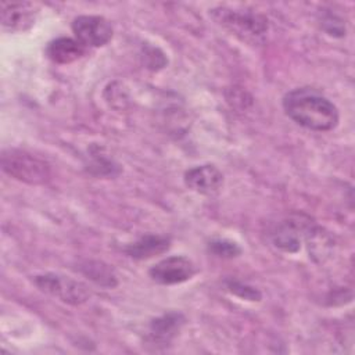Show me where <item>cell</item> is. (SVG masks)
I'll return each instance as SVG.
<instances>
[{
  "instance_id": "cell-1",
  "label": "cell",
  "mask_w": 355,
  "mask_h": 355,
  "mask_svg": "<svg viewBox=\"0 0 355 355\" xmlns=\"http://www.w3.org/2000/svg\"><path fill=\"white\" fill-rule=\"evenodd\" d=\"M283 110L295 123L316 132H327L338 123L337 107L313 87H297L283 97Z\"/></svg>"
},
{
  "instance_id": "cell-2",
  "label": "cell",
  "mask_w": 355,
  "mask_h": 355,
  "mask_svg": "<svg viewBox=\"0 0 355 355\" xmlns=\"http://www.w3.org/2000/svg\"><path fill=\"white\" fill-rule=\"evenodd\" d=\"M1 168L8 176L28 184H44L51 176L50 165L44 159L19 148L3 151Z\"/></svg>"
},
{
  "instance_id": "cell-3",
  "label": "cell",
  "mask_w": 355,
  "mask_h": 355,
  "mask_svg": "<svg viewBox=\"0 0 355 355\" xmlns=\"http://www.w3.org/2000/svg\"><path fill=\"white\" fill-rule=\"evenodd\" d=\"M211 15L216 24L245 42H258L268 31L266 18L254 11L218 7L211 11Z\"/></svg>"
},
{
  "instance_id": "cell-4",
  "label": "cell",
  "mask_w": 355,
  "mask_h": 355,
  "mask_svg": "<svg viewBox=\"0 0 355 355\" xmlns=\"http://www.w3.org/2000/svg\"><path fill=\"white\" fill-rule=\"evenodd\" d=\"M33 283L49 295L71 305L83 304L90 297V290L85 283L58 273L37 275Z\"/></svg>"
},
{
  "instance_id": "cell-5",
  "label": "cell",
  "mask_w": 355,
  "mask_h": 355,
  "mask_svg": "<svg viewBox=\"0 0 355 355\" xmlns=\"http://www.w3.org/2000/svg\"><path fill=\"white\" fill-rule=\"evenodd\" d=\"M75 39L85 47H101L112 39V26L108 19L100 15H79L72 21Z\"/></svg>"
},
{
  "instance_id": "cell-6",
  "label": "cell",
  "mask_w": 355,
  "mask_h": 355,
  "mask_svg": "<svg viewBox=\"0 0 355 355\" xmlns=\"http://www.w3.org/2000/svg\"><path fill=\"white\" fill-rule=\"evenodd\" d=\"M196 273V266L187 257L172 255L161 259L148 270L150 277L164 286L179 284L190 280Z\"/></svg>"
},
{
  "instance_id": "cell-7",
  "label": "cell",
  "mask_w": 355,
  "mask_h": 355,
  "mask_svg": "<svg viewBox=\"0 0 355 355\" xmlns=\"http://www.w3.org/2000/svg\"><path fill=\"white\" fill-rule=\"evenodd\" d=\"M312 230L311 222L304 216H294L283 220L277 225L276 230L272 234V241L276 248L294 254L300 251L301 241L304 237H308Z\"/></svg>"
},
{
  "instance_id": "cell-8",
  "label": "cell",
  "mask_w": 355,
  "mask_h": 355,
  "mask_svg": "<svg viewBox=\"0 0 355 355\" xmlns=\"http://www.w3.org/2000/svg\"><path fill=\"white\" fill-rule=\"evenodd\" d=\"M184 183L198 194H214L223 184V173L212 164L197 165L186 171Z\"/></svg>"
},
{
  "instance_id": "cell-9",
  "label": "cell",
  "mask_w": 355,
  "mask_h": 355,
  "mask_svg": "<svg viewBox=\"0 0 355 355\" xmlns=\"http://www.w3.org/2000/svg\"><path fill=\"white\" fill-rule=\"evenodd\" d=\"M37 15V8L33 3H3L1 4V25L10 32H25L33 26Z\"/></svg>"
},
{
  "instance_id": "cell-10",
  "label": "cell",
  "mask_w": 355,
  "mask_h": 355,
  "mask_svg": "<svg viewBox=\"0 0 355 355\" xmlns=\"http://www.w3.org/2000/svg\"><path fill=\"white\" fill-rule=\"evenodd\" d=\"M86 53V47L72 37H57L46 47V55L55 64H71Z\"/></svg>"
},
{
  "instance_id": "cell-11",
  "label": "cell",
  "mask_w": 355,
  "mask_h": 355,
  "mask_svg": "<svg viewBox=\"0 0 355 355\" xmlns=\"http://www.w3.org/2000/svg\"><path fill=\"white\" fill-rule=\"evenodd\" d=\"M171 245V240L161 234H144L139 240L125 247V252L135 259H147L165 252Z\"/></svg>"
},
{
  "instance_id": "cell-12",
  "label": "cell",
  "mask_w": 355,
  "mask_h": 355,
  "mask_svg": "<svg viewBox=\"0 0 355 355\" xmlns=\"http://www.w3.org/2000/svg\"><path fill=\"white\" fill-rule=\"evenodd\" d=\"M184 318L179 312H168L150 323V337L155 343L168 344L180 330Z\"/></svg>"
},
{
  "instance_id": "cell-13",
  "label": "cell",
  "mask_w": 355,
  "mask_h": 355,
  "mask_svg": "<svg viewBox=\"0 0 355 355\" xmlns=\"http://www.w3.org/2000/svg\"><path fill=\"white\" fill-rule=\"evenodd\" d=\"M82 270L89 279L103 287H115L116 286V276L114 275L112 269L103 263V262H87L86 266H82Z\"/></svg>"
},
{
  "instance_id": "cell-14",
  "label": "cell",
  "mask_w": 355,
  "mask_h": 355,
  "mask_svg": "<svg viewBox=\"0 0 355 355\" xmlns=\"http://www.w3.org/2000/svg\"><path fill=\"white\" fill-rule=\"evenodd\" d=\"M208 251L219 258H234L241 254V248L230 240L215 239L208 243Z\"/></svg>"
},
{
  "instance_id": "cell-15",
  "label": "cell",
  "mask_w": 355,
  "mask_h": 355,
  "mask_svg": "<svg viewBox=\"0 0 355 355\" xmlns=\"http://www.w3.org/2000/svg\"><path fill=\"white\" fill-rule=\"evenodd\" d=\"M226 287L232 294L237 295L239 298L247 300V301H259L262 298L259 290H257L255 287H252L247 283L239 282V280H227Z\"/></svg>"
},
{
  "instance_id": "cell-16",
  "label": "cell",
  "mask_w": 355,
  "mask_h": 355,
  "mask_svg": "<svg viewBox=\"0 0 355 355\" xmlns=\"http://www.w3.org/2000/svg\"><path fill=\"white\" fill-rule=\"evenodd\" d=\"M322 26L331 36H344L345 35L344 22L336 14H331V12L324 14L322 18Z\"/></svg>"
}]
</instances>
